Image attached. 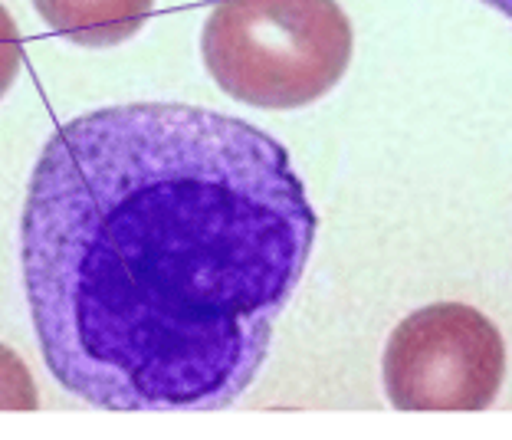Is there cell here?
Instances as JSON below:
<instances>
[{
	"mask_svg": "<svg viewBox=\"0 0 512 440\" xmlns=\"http://www.w3.org/2000/svg\"><path fill=\"white\" fill-rule=\"evenodd\" d=\"M316 243L286 148L234 115L128 102L60 125L20 220L43 362L102 411H217L253 385Z\"/></svg>",
	"mask_w": 512,
	"mask_h": 440,
	"instance_id": "6da1fadb",
	"label": "cell"
},
{
	"mask_svg": "<svg viewBox=\"0 0 512 440\" xmlns=\"http://www.w3.org/2000/svg\"><path fill=\"white\" fill-rule=\"evenodd\" d=\"M201 53L227 96L302 109L345 76L352 23L335 0H220L204 23Z\"/></svg>",
	"mask_w": 512,
	"mask_h": 440,
	"instance_id": "7a4b0ae2",
	"label": "cell"
},
{
	"mask_svg": "<svg viewBox=\"0 0 512 440\" xmlns=\"http://www.w3.org/2000/svg\"><path fill=\"white\" fill-rule=\"evenodd\" d=\"M506 372L503 335L480 309L434 303L411 312L384 349V388L401 411H483Z\"/></svg>",
	"mask_w": 512,
	"mask_h": 440,
	"instance_id": "3957f363",
	"label": "cell"
},
{
	"mask_svg": "<svg viewBox=\"0 0 512 440\" xmlns=\"http://www.w3.org/2000/svg\"><path fill=\"white\" fill-rule=\"evenodd\" d=\"M33 7L63 40L86 50H106L145 27L155 0H33Z\"/></svg>",
	"mask_w": 512,
	"mask_h": 440,
	"instance_id": "277c9868",
	"label": "cell"
},
{
	"mask_svg": "<svg viewBox=\"0 0 512 440\" xmlns=\"http://www.w3.org/2000/svg\"><path fill=\"white\" fill-rule=\"evenodd\" d=\"M17 33H14V23L10 17L0 10V92L10 86V79H14V69H17Z\"/></svg>",
	"mask_w": 512,
	"mask_h": 440,
	"instance_id": "5b68a950",
	"label": "cell"
},
{
	"mask_svg": "<svg viewBox=\"0 0 512 440\" xmlns=\"http://www.w3.org/2000/svg\"><path fill=\"white\" fill-rule=\"evenodd\" d=\"M483 4H490L493 10H499V14L512 20V0H483Z\"/></svg>",
	"mask_w": 512,
	"mask_h": 440,
	"instance_id": "8992f818",
	"label": "cell"
}]
</instances>
